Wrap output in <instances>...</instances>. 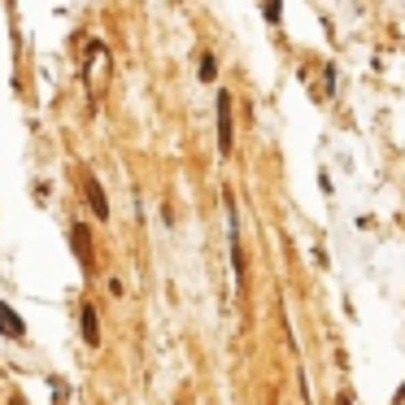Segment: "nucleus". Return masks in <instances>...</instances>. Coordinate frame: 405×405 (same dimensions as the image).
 <instances>
[{
  "mask_svg": "<svg viewBox=\"0 0 405 405\" xmlns=\"http://www.w3.org/2000/svg\"><path fill=\"white\" fill-rule=\"evenodd\" d=\"M218 153L222 157H231V148H235V122H231V92H222L218 88Z\"/></svg>",
  "mask_w": 405,
  "mask_h": 405,
  "instance_id": "f257e3e1",
  "label": "nucleus"
},
{
  "mask_svg": "<svg viewBox=\"0 0 405 405\" xmlns=\"http://www.w3.org/2000/svg\"><path fill=\"white\" fill-rule=\"evenodd\" d=\"M83 192H88V205H92V213H96L101 222H109V218H114V213H109V200H105V187H101V179L83 174Z\"/></svg>",
  "mask_w": 405,
  "mask_h": 405,
  "instance_id": "f03ea898",
  "label": "nucleus"
},
{
  "mask_svg": "<svg viewBox=\"0 0 405 405\" xmlns=\"http://www.w3.org/2000/svg\"><path fill=\"white\" fill-rule=\"evenodd\" d=\"M0 336H5V340H22V336H27L22 314H18L14 305H5V301H0Z\"/></svg>",
  "mask_w": 405,
  "mask_h": 405,
  "instance_id": "7ed1b4c3",
  "label": "nucleus"
},
{
  "mask_svg": "<svg viewBox=\"0 0 405 405\" xmlns=\"http://www.w3.org/2000/svg\"><path fill=\"white\" fill-rule=\"evenodd\" d=\"M83 344H92V349H96L101 344V314H96V305H83Z\"/></svg>",
  "mask_w": 405,
  "mask_h": 405,
  "instance_id": "20e7f679",
  "label": "nucleus"
},
{
  "mask_svg": "<svg viewBox=\"0 0 405 405\" xmlns=\"http://www.w3.org/2000/svg\"><path fill=\"white\" fill-rule=\"evenodd\" d=\"M70 244H75V253L83 257V266H92V253H88V227H70Z\"/></svg>",
  "mask_w": 405,
  "mask_h": 405,
  "instance_id": "39448f33",
  "label": "nucleus"
},
{
  "mask_svg": "<svg viewBox=\"0 0 405 405\" xmlns=\"http://www.w3.org/2000/svg\"><path fill=\"white\" fill-rule=\"evenodd\" d=\"M200 79L218 83V62H213V53H200Z\"/></svg>",
  "mask_w": 405,
  "mask_h": 405,
  "instance_id": "423d86ee",
  "label": "nucleus"
},
{
  "mask_svg": "<svg viewBox=\"0 0 405 405\" xmlns=\"http://www.w3.org/2000/svg\"><path fill=\"white\" fill-rule=\"evenodd\" d=\"M283 0H266V22H279V14H283Z\"/></svg>",
  "mask_w": 405,
  "mask_h": 405,
  "instance_id": "0eeeda50",
  "label": "nucleus"
}]
</instances>
